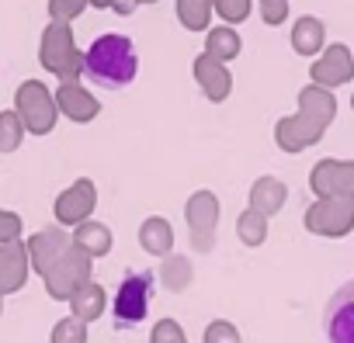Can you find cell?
I'll list each match as a JSON object with an SVG mask.
<instances>
[{
    "label": "cell",
    "mask_w": 354,
    "mask_h": 343,
    "mask_svg": "<svg viewBox=\"0 0 354 343\" xmlns=\"http://www.w3.org/2000/svg\"><path fill=\"white\" fill-rule=\"evenodd\" d=\"M149 298H153V274L149 271H136L125 274L115 298H111V319L118 329L139 326L149 315Z\"/></svg>",
    "instance_id": "obj_2"
},
{
    "label": "cell",
    "mask_w": 354,
    "mask_h": 343,
    "mask_svg": "<svg viewBox=\"0 0 354 343\" xmlns=\"http://www.w3.org/2000/svg\"><path fill=\"white\" fill-rule=\"evenodd\" d=\"M323 329L330 343H354V281L340 284L326 308H323Z\"/></svg>",
    "instance_id": "obj_3"
},
{
    "label": "cell",
    "mask_w": 354,
    "mask_h": 343,
    "mask_svg": "<svg viewBox=\"0 0 354 343\" xmlns=\"http://www.w3.org/2000/svg\"><path fill=\"white\" fill-rule=\"evenodd\" d=\"M139 73V56L132 39L125 35H97L84 52V77L101 90H125Z\"/></svg>",
    "instance_id": "obj_1"
}]
</instances>
